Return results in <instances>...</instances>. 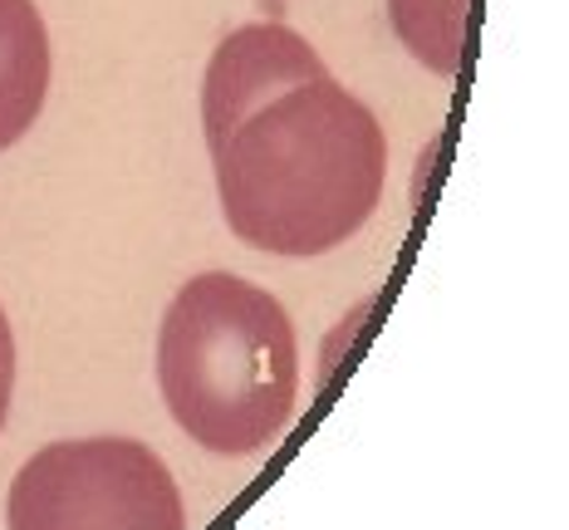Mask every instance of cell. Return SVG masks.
I'll use <instances>...</instances> for the list:
<instances>
[{"instance_id":"1","label":"cell","mask_w":569,"mask_h":530,"mask_svg":"<svg viewBox=\"0 0 569 530\" xmlns=\"http://www.w3.org/2000/svg\"><path fill=\"white\" fill-rule=\"evenodd\" d=\"M227 227L270 256H325L373 217L388 138L335 79L276 93L211 152Z\"/></svg>"},{"instance_id":"2","label":"cell","mask_w":569,"mask_h":530,"mask_svg":"<svg viewBox=\"0 0 569 530\" xmlns=\"http://www.w3.org/2000/svg\"><path fill=\"white\" fill-rule=\"evenodd\" d=\"M158 388L177 428L207 452L276 447L300 393V349L284 304L231 270L192 276L158 329Z\"/></svg>"},{"instance_id":"3","label":"cell","mask_w":569,"mask_h":530,"mask_svg":"<svg viewBox=\"0 0 569 530\" xmlns=\"http://www.w3.org/2000/svg\"><path fill=\"white\" fill-rule=\"evenodd\" d=\"M10 530H187L168 462L133 438H84L34 452L10 481Z\"/></svg>"},{"instance_id":"4","label":"cell","mask_w":569,"mask_h":530,"mask_svg":"<svg viewBox=\"0 0 569 530\" xmlns=\"http://www.w3.org/2000/svg\"><path fill=\"white\" fill-rule=\"evenodd\" d=\"M325 59L315 44L290 26H241L217 44L201 79V128H207V148L217 152L221 138L231 133L241 118H251L260 103L276 93L305 84V79H325Z\"/></svg>"},{"instance_id":"5","label":"cell","mask_w":569,"mask_h":530,"mask_svg":"<svg viewBox=\"0 0 569 530\" xmlns=\"http://www.w3.org/2000/svg\"><path fill=\"white\" fill-rule=\"evenodd\" d=\"M50 93V30L34 0H0V152L34 128Z\"/></svg>"},{"instance_id":"6","label":"cell","mask_w":569,"mask_h":530,"mask_svg":"<svg viewBox=\"0 0 569 530\" xmlns=\"http://www.w3.org/2000/svg\"><path fill=\"white\" fill-rule=\"evenodd\" d=\"M388 20H393L402 50L432 74L452 79L461 69L471 34V0H388Z\"/></svg>"},{"instance_id":"7","label":"cell","mask_w":569,"mask_h":530,"mask_svg":"<svg viewBox=\"0 0 569 530\" xmlns=\"http://www.w3.org/2000/svg\"><path fill=\"white\" fill-rule=\"evenodd\" d=\"M10 393H16V334H10V320L0 310V428H6Z\"/></svg>"}]
</instances>
